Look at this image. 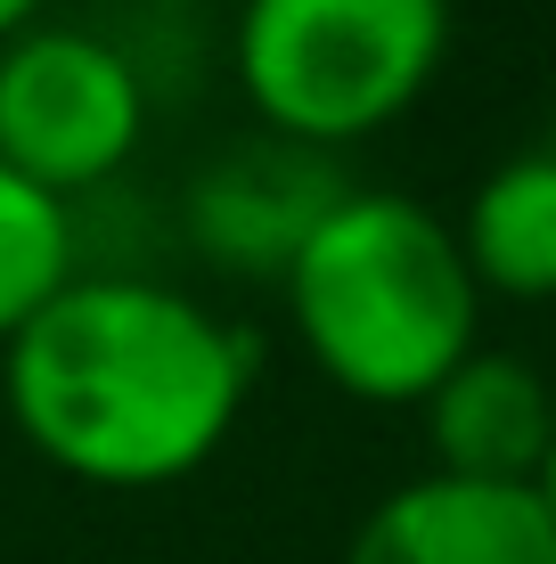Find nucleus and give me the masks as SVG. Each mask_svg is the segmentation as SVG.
I'll use <instances>...</instances> for the list:
<instances>
[{"label":"nucleus","instance_id":"obj_2","mask_svg":"<svg viewBox=\"0 0 556 564\" xmlns=\"http://www.w3.org/2000/svg\"><path fill=\"white\" fill-rule=\"evenodd\" d=\"M279 295L303 360L377 410H417L483 344L458 229L401 188H344L279 270Z\"/></svg>","mask_w":556,"mask_h":564},{"label":"nucleus","instance_id":"obj_9","mask_svg":"<svg viewBox=\"0 0 556 564\" xmlns=\"http://www.w3.org/2000/svg\"><path fill=\"white\" fill-rule=\"evenodd\" d=\"M74 279H83V262H74V205H57L50 188H33L25 172L0 164V344L50 295H66Z\"/></svg>","mask_w":556,"mask_h":564},{"label":"nucleus","instance_id":"obj_1","mask_svg":"<svg viewBox=\"0 0 556 564\" xmlns=\"http://www.w3.org/2000/svg\"><path fill=\"white\" fill-rule=\"evenodd\" d=\"M254 336L164 279H74L0 344L9 425L57 475L99 491H164L238 434Z\"/></svg>","mask_w":556,"mask_h":564},{"label":"nucleus","instance_id":"obj_5","mask_svg":"<svg viewBox=\"0 0 556 564\" xmlns=\"http://www.w3.org/2000/svg\"><path fill=\"white\" fill-rule=\"evenodd\" d=\"M344 564H556V523L532 482L410 475L360 516Z\"/></svg>","mask_w":556,"mask_h":564},{"label":"nucleus","instance_id":"obj_11","mask_svg":"<svg viewBox=\"0 0 556 564\" xmlns=\"http://www.w3.org/2000/svg\"><path fill=\"white\" fill-rule=\"evenodd\" d=\"M532 491H541V508L556 523V434H548V458H541V475H532Z\"/></svg>","mask_w":556,"mask_h":564},{"label":"nucleus","instance_id":"obj_6","mask_svg":"<svg viewBox=\"0 0 556 564\" xmlns=\"http://www.w3.org/2000/svg\"><path fill=\"white\" fill-rule=\"evenodd\" d=\"M336 197H344V181L328 172V155L262 131V140L229 148L197 181L188 221H197V246L221 270H238V279H279Z\"/></svg>","mask_w":556,"mask_h":564},{"label":"nucleus","instance_id":"obj_4","mask_svg":"<svg viewBox=\"0 0 556 564\" xmlns=\"http://www.w3.org/2000/svg\"><path fill=\"white\" fill-rule=\"evenodd\" d=\"M148 140V83L107 33L33 17L0 42V164L74 205Z\"/></svg>","mask_w":556,"mask_h":564},{"label":"nucleus","instance_id":"obj_10","mask_svg":"<svg viewBox=\"0 0 556 564\" xmlns=\"http://www.w3.org/2000/svg\"><path fill=\"white\" fill-rule=\"evenodd\" d=\"M33 17H42V0H0V42H9V33H25Z\"/></svg>","mask_w":556,"mask_h":564},{"label":"nucleus","instance_id":"obj_3","mask_svg":"<svg viewBox=\"0 0 556 564\" xmlns=\"http://www.w3.org/2000/svg\"><path fill=\"white\" fill-rule=\"evenodd\" d=\"M450 0H238L229 74L271 140L352 148L434 90Z\"/></svg>","mask_w":556,"mask_h":564},{"label":"nucleus","instance_id":"obj_8","mask_svg":"<svg viewBox=\"0 0 556 564\" xmlns=\"http://www.w3.org/2000/svg\"><path fill=\"white\" fill-rule=\"evenodd\" d=\"M450 229L483 295L556 303V140L491 164Z\"/></svg>","mask_w":556,"mask_h":564},{"label":"nucleus","instance_id":"obj_7","mask_svg":"<svg viewBox=\"0 0 556 564\" xmlns=\"http://www.w3.org/2000/svg\"><path fill=\"white\" fill-rule=\"evenodd\" d=\"M417 410H426L434 475L458 482H532L556 434V393L541 384V368L515 352H483V344Z\"/></svg>","mask_w":556,"mask_h":564}]
</instances>
